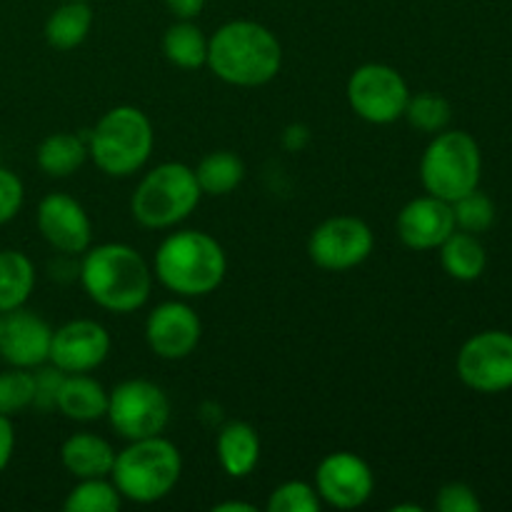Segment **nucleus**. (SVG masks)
Listing matches in <instances>:
<instances>
[{
  "label": "nucleus",
  "mask_w": 512,
  "mask_h": 512,
  "mask_svg": "<svg viewBox=\"0 0 512 512\" xmlns=\"http://www.w3.org/2000/svg\"><path fill=\"white\" fill-rule=\"evenodd\" d=\"M315 490L330 508H363L375 490V475L360 455L338 450L320 460L315 470Z\"/></svg>",
  "instance_id": "nucleus-12"
},
{
  "label": "nucleus",
  "mask_w": 512,
  "mask_h": 512,
  "mask_svg": "<svg viewBox=\"0 0 512 512\" xmlns=\"http://www.w3.org/2000/svg\"><path fill=\"white\" fill-rule=\"evenodd\" d=\"M213 512H255V505L240 503V500H225V503L213 505Z\"/></svg>",
  "instance_id": "nucleus-38"
},
{
  "label": "nucleus",
  "mask_w": 512,
  "mask_h": 512,
  "mask_svg": "<svg viewBox=\"0 0 512 512\" xmlns=\"http://www.w3.org/2000/svg\"><path fill=\"white\" fill-rule=\"evenodd\" d=\"M463 385L475 393L495 395L512 388V333L483 330L468 338L455 358Z\"/></svg>",
  "instance_id": "nucleus-10"
},
{
  "label": "nucleus",
  "mask_w": 512,
  "mask_h": 512,
  "mask_svg": "<svg viewBox=\"0 0 512 512\" xmlns=\"http://www.w3.org/2000/svg\"><path fill=\"white\" fill-rule=\"evenodd\" d=\"M395 230L405 248L410 250H438L455 230L453 205L435 195H420L403 205L395 220Z\"/></svg>",
  "instance_id": "nucleus-17"
},
{
  "label": "nucleus",
  "mask_w": 512,
  "mask_h": 512,
  "mask_svg": "<svg viewBox=\"0 0 512 512\" xmlns=\"http://www.w3.org/2000/svg\"><path fill=\"white\" fill-rule=\"evenodd\" d=\"M435 508L440 512H480L483 510V503H480L478 493L470 485L448 483L438 490Z\"/></svg>",
  "instance_id": "nucleus-32"
},
{
  "label": "nucleus",
  "mask_w": 512,
  "mask_h": 512,
  "mask_svg": "<svg viewBox=\"0 0 512 512\" xmlns=\"http://www.w3.org/2000/svg\"><path fill=\"white\" fill-rule=\"evenodd\" d=\"M153 273L180 298L215 293L228 273L225 250L203 230H175L155 250Z\"/></svg>",
  "instance_id": "nucleus-3"
},
{
  "label": "nucleus",
  "mask_w": 512,
  "mask_h": 512,
  "mask_svg": "<svg viewBox=\"0 0 512 512\" xmlns=\"http://www.w3.org/2000/svg\"><path fill=\"white\" fill-rule=\"evenodd\" d=\"M203 190L195 170L185 163H160L145 175L130 198L135 223L148 230H168L190 218Z\"/></svg>",
  "instance_id": "nucleus-6"
},
{
  "label": "nucleus",
  "mask_w": 512,
  "mask_h": 512,
  "mask_svg": "<svg viewBox=\"0 0 512 512\" xmlns=\"http://www.w3.org/2000/svg\"><path fill=\"white\" fill-rule=\"evenodd\" d=\"M65 373L58 370L55 365L45 368V365H38L33 368V380H35V398L33 405L38 410H53L55 408V400H58V390L60 383H63Z\"/></svg>",
  "instance_id": "nucleus-34"
},
{
  "label": "nucleus",
  "mask_w": 512,
  "mask_h": 512,
  "mask_svg": "<svg viewBox=\"0 0 512 512\" xmlns=\"http://www.w3.org/2000/svg\"><path fill=\"white\" fill-rule=\"evenodd\" d=\"M195 180H198L203 195L223 198L240 188V183L245 180V163L240 160V155L230 153V150H215L200 160L195 168Z\"/></svg>",
  "instance_id": "nucleus-25"
},
{
  "label": "nucleus",
  "mask_w": 512,
  "mask_h": 512,
  "mask_svg": "<svg viewBox=\"0 0 512 512\" xmlns=\"http://www.w3.org/2000/svg\"><path fill=\"white\" fill-rule=\"evenodd\" d=\"M80 283L98 308L125 315L150 300L153 270L133 245L103 243L83 253Z\"/></svg>",
  "instance_id": "nucleus-1"
},
{
  "label": "nucleus",
  "mask_w": 512,
  "mask_h": 512,
  "mask_svg": "<svg viewBox=\"0 0 512 512\" xmlns=\"http://www.w3.org/2000/svg\"><path fill=\"white\" fill-rule=\"evenodd\" d=\"M153 123L135 105H115L88 133V158L110 178H130L150 160Z\"/></svg>",
  "instance_id": "nucleus-5"
},
{
  "label": "nucleus",
  "mask_w": 512,
  "mask_h": 512,
  "mask_svg": "<svg viewBox=\"0 0 512 512\" xmlns=\"http://www.w3.org/2000/svg\"><path fill=\"white\" fill-rule=\"evenodd\" d=\"M310 143V133L305 125H288L283 133V145L290 150V153H298L305 145Z\"/></svg>",
  "instance_id": "nucleus-37"
},
{
  "label": "nucleus",
  "mask_w": 512,
  "mask_h": 512,
  "mask_svg": "<svg viewBox=\"0 0 512 512\" xmlns=\"http://www.w3.org/2000/svg\"><path fill=\"white\" fill-rule=\"evenodd\" d=\"M115 450L105 438L95 433H75L60 448L63 468L75 480L88 478H110V470L115 465Z\"/></svg>",
  "instance_id": "nucleus-19"
},
{
  "label": "nucleus",
  "mask_w": 512,
  "mask_h": 512,
  "mask_svg": "<svg viewBox=\"0 0 512 512\" xmlns=\"http://www.w3.org/2000/svg\"><path fill=\"white\" fill-rule=\"evenodd\" d=\"M345 95L353 113L365 123L388 125L403 118L410 88L393 65L365 63L353 70Z\"/></svg>",
  "instance_id": "nucleus-9"
},
{
  "label": "nucleus",
  "mask_w": 512,
  "mask_h": 512,
  "mask_svg": "<svg viewBox=\"0 0 512 512\" xmlns=\"http://www.w3.org/2000/svg\"><path fill=\"white\" fill-rule=\"evenodd\" d=\"M183 475V455L163 435L130 440L128 448L115 455L110 480L123 500L138 505L168 498Z\"/></svg>",
  "instance_id": "nucleus-4"
},
{
  "label": "nucleus",
  "mask_w": 512,
  "mask_h": 512,
  "mask_svg": "<svg viewBox=\"0 0 512 512\" xmlns=\"http://www.w3.org/2000/svg\"><path fill=\"white\" fill-rule=\"evenodd\" d=\"M93 28V8L88 0H63L45 20V40L55 50H75Z\"/></svg>",
  "instance_id": "nucleus-22"
},
{
  "label": "nucleus",
  "mask_w": 512,
  "mask_h": 512,
  "mask_svg": "<svg viewBox=\"0 0 512 512\" xmlns=\"http://www.w3.org/2000/svg\"><path fill=\"white\" fill-rule=\"evenodd\" d=\"M163 53L175 68H203L208 63V38L193 20H178L165 30Z\"/></svg>",
  "instance_id": "nucleus-26"
},
{
  "label": "nucleus",
  "mask_w": 512,
  "mask_h": 512,
  "mask_svg": "<svg viewBox=\"0 0 512 512\" xmlns=\"http://www.w3.org/2000/svg\"><path fill=\"white\" fill-rule=\"evenodd\" d=\"M15 450V430L8 415H0V473L8 468Z\"/></svg>",
  "instance_id": "nucleus-35"
},
{
  "label": "nucleus",
  "mask_w": 512,
  "mask_h": 512,
  "mask_svg": "<svg viewBox=\"0 0 512 512\" xmlns=\"http://www.w3.org/2000/svg\"><path fill=\"white\" fill-rule=\"evenodd\" d=\"M115 433L125 440L163 435L170 423V398L150 380H123L108 393V413Z\"/></svg>",
  "instance_id": "nucleus-8"
},
{
  "label": "nucleus",
  "mask_w": 512,
  "mask_h": 512,
  "mask_svg": "<svg viewBox=\"0 0 512 512\" xmlns=\"http://www.w3.org/2000/svg\"><path fill=\"white\" fill-rule=\"evenodd\" d=\"M170 13L178 20H195L205 8V0H165Z\"/></svg>",
  "instance_id": "nucleus-36"
},
{
  "label": "nucleus",
  "mask_w": 512,
  "mask_h": 512,
  "mask_svg": "<svg viewBox=\"0 0 512 512\" xmlns=\"http://www.w3.org/2000/svg\"><path fill=\"white\" fill-rule=\"evenodd\" d=\"M320 508H323V500L315 485L303 483V480H288L278 485L265 503L268 512H320Z\"/></svg>",
  "instance_id": "nucleus-31"
},
{
  "label": "nucleus",
  "mask_w": 512,
  "mask_h": 512,
  "mask_svg": "<svg viewBox=\"0 0 512 512\" xmlns=\"http://www.w3.org/2000/svg\"><path fill=\"white\" fill-rule=\"evenodd\" d=\"M200 338H203V323L183 300L160 303L145 320V343L163 360L190 358Z\"/></svg>",
  "instance_id": "nucleus-13"
},
{
  "label": "nucleus",
  "mask_w": 512,
  "mask_h": 512,
  "mask_svg": "<svg viewBox=\"0 0 512 512\" xmlns=\"http://www.w3.org/2000/svg\"><path fill=\"white\" fill-rule=\"evenodd\" d=\"M483 155L475 138L465 130H440L420 158V180L425 193L455 203L480 185Z\"/></svg>",
  "instance_id": "nucleus-7"
},
{
  "label": "nucleus",
  "mask_w": 512,
  "mask_h": 512,
  "mask_svg": "<svg viewBox=\"0 0 512 512\" xmlns=\"http://www.w3.org/2000/svg\"><path fill=\"white\" fill-rule=\"evenodd\" d=\"M35 288V265L20 250H0V313L28 303Z\"/></svg>",
  "instance_id": "nucleus-24"
},
{
  "label": "nucleus",
  "mask_w": 512,
  "mask_h": 512,
  "mask_svg": "<svg viewBox=\"0 0 512 512\" xmlns=\"http://www.w3.org/2000/svg\"><path fill=\"white\" fill-rule=\"evenodd\" d=\"M110 345V333L98 320H70L53 330L48 363L63 373H90L108 360Z\"/></svg>",
  "instance_id": "nucleus-14"
},
{
  "label": "nucleus",
  "mask_w": 512,
  "mask_h": 512,
  "mask_svg": "<svg viewBox=\"0 0 512 512\" xmlns=\"http://www.w3.org/2000/svg\"><path fill=\"white\" fill-rule=\"evenodd\" d=\"M35 398V380L33 373L25 368H10L0 373V415L23 413L33 405Z\"/></svg>",
  "instance_id": "nucleus-30"
},
{
  "label": "nucleus",
  "mask_w": 512,
  "mask_h": 512,
  "mask_svg": "<svg viewBox=\"0 0 512 512\" xmlns=\"http://www.w3.org/2000/svg\"><path fill=\"white\" fill-rule=\"evenodd\" d=\"M35 160L48 178H70L88 160V138L75 133H50L40 140Z\"/></svg>",
  "instance_id": "nucleus-23"
},
{
  "label": "nucleus",
  "mask_w": 512,
  "mask_h": 512,
  "mask_svg": "<svg viewBox=\"0 0 512 512\" xmlns=\"http://www.w3.org/2000/svg\"><path fill=\"white\" fill-rule=\"evenodd\" d=\"M208 65L228 85L258 88L283 65V48L270 28L255 20H230L208 38Z\"/></svg>",
  "instance_id": "nucleus-2"
},
{
  "label": "nucleus",
  "mask_w": 512,
  "mask_h": 512,
  "mask_svg": "<svg viewBox=\"0 0 512 512\" xmlns=\"http://www.w3.org/2000/svg\"><path fill=\"white\" fill-rule=\"evenodd\" d=\"M373 248V230L355 215H333L323 220L308 238L310 260L330 273L358 268L370 258Z\"/></svg>",
  "instance_id": "nucleus-11"
},
{
  "label": "nucleus",
  "mask_w": 512,
  "mask_h": 512,
  "mask_svg": "<svg viewBox=\"0 0 512 512\" xmlns=\"http://www.w3.org/2000/svg\"><path fill=\"white\" fill-rule=\"evenodd\" d=\"M55 410L73 423H93L108 413V390L88 373H65Z\"/></svg>",
  "instance_id": "nucleus-18"
},
{
  "label": "nucleus",
  "mask_w": 512,
  "mask_h": 512,
  "mask_svg": "<svg viewBox=\"0 0 512 512\" xmlns=\"http://www.w3.org/2000/svg\"><path fill=\"white\" fill-rule=\"evenodd\" d=\"M53 328L38 313L15 308L3 315V335H0V358L10 368L33 370L45 365L50 358Z\"/></svg>",
  "instance_id": "nucleus-16"
},
{
  "label": "nucleus",
  "mask_w": 512,
  "mask_h": 512,
  "mask_svg": "<svg viewBox=\"0 0 512 512\" xmlns=\"http://www.w3.org/2000/svg\"><path fill=\"white\" fill-rule=\"evenodd\" d=\"M403 118L413 125L420 133H440L450 125V118H453V108H450L448 100L443 95L435 93H418L410 95L408 105H405Z\"/></svg>",
  "instance_id": "nucleus-28"
},
{
  "label": "nucleus",
  "mask_w": 512,
  "mask_h": 512,
  "mask_svg": "<svg viewBox=\"0 0 512 512\" xmlns=\"http://www.w3.org/2000/svg\"><path fill=\"white\" fill-rule=\"evenodd\" d=\"M123 508V495L110 478L78 480L65 498V512H118Z\"/></svg>",
  "instance_id": "nucleus-27"
},
{
  "label": "nucleus",
  "mask_w": 512,
  "mask_h": 512,
  "mask_svg": "<svg viewBox=\"0 0 512 512\" xmlns=\"http://www.w3.org/2000/svg\"><path fill=\"white\" fill-rule=\"evenodd\" d=\"M0 335H3V313H0Z\"/></svg>",
  "instance_id": "nucleus-40"
},
{
  "label": "nucleus",
  "mask_w": 512,
  "mask_h": 512,
  "mask_svg": "<svg viewBox=\"0 0 512 512\" xmlns=\"http://www.w3.org/2000/svg\"><path fill=\"white\" fill-rule=\"evenodd\" d=\"M438 250L440 265H443V270L453 280L473 283V280H478L485 273L488 253H485V245L480 243L478 235L455 228Z\"/></svg>",
  "instance_id": "nucleus-21"
},
{
  "label": "nucleus",
  "mask_w": 512,
  "mask_h": 512,
  "mask_svg": "<svg viewBox=\"0 0 512 512\" xmlns=\"http://www.w3.org/2000/svg\"><path fill=\"white\" fill-rule=\"evenodd\" d=\"M215 455L230 478H248L260 460V438L258 430L245 420H233L223 425L215 440Z\"/></svg>",
  "instance_id": "nucleus-20"
},
{
  "label": "nucleus",
  "mask_w": 512,
  "mask_h": 512,
  "mask_svg": "<svg viewBox=\"0 0 512 512\" xmlns=\"http://www.w3.org/2000/svg\"><path fill=\"white\" fill-rule=\"evenodd\" d=\"M453 205L455 228L465 230V233L480 235L495 223V203L478 188L470 190L468 195L458 198Z\"/></svg>",
  "instance_id": "nucleus-29"
},
{
  "label": "nucleus",
  "mask_w": 512,
  "mask_h": 512,
  "mask_svg": "<svg viewBox=\"0 0 512 512\" xmlns=\"http://www.w3.org/2000/svg\"><path fill=\"white\" fill-rule=\"evenodd\" d=\"M393 512H423V508L413 503H405V505H393Z\"/></svg>",
  "instance_id": "nucleus-39"
},
{
  "label": "nucleus",
  "mask_w": 512,
  "mask_h": 512,
  "mask_svg": "<svg viewBox=\"0 0 512 512\" xmlns=\"http://www.w3.org/2000/svg\"><path fill=\"white\" fill-rule=\"evenodd\" d=\"M40 235L63 255H83L93 243V223L83 205L65 193H50L35 213Z\"/></svg>",
  "instance_id": "nucleus-15"
},
{
  "label": "nucleus",
  "mask_w": 512,
  "mask_h": 512,
  "mask_svg": "<svg viewBox=\"0 0 512 512\" xmlns=\"http://www.w3.org/2000/svg\"><path fill=\"white\" fill-rule=\"evenodd\" d=\"M25 200L23 180L8 168H0V225L10 223L20 213Z\"/></svg>",
  "instance_id": "nucleus-33"
}]
</instances>
